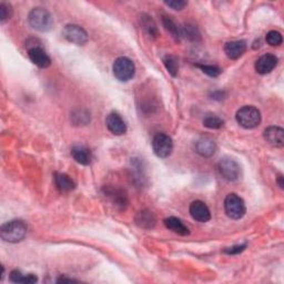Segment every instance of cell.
Masks as SVG:
<instances>
[{
    "instance_id": "6da1fadb",
    "label": "cell",
    "mask_w": 284,
    "mask_h": 284,
    "mask_svg": "<svg viewBox=\"0 0 284 284\" xmlns=\"http://www.w3.org/2000/svg\"><path fill=\"white\" fill-rule=\"evenodd\" d=\"M27 224L22 220H11L6 222L0 228V236L5 242L18 243L22 241L27 235Z\"/></svg>"
},
{
    "instance_id": "7a4b0ae2",
    "label": "cell",
    "mask_w": 284,
    "mask_h": 284,
    "mask_svg": "<svg viewBox=\"0 0 284 284\" xmlns=\"http://www.w3.org/2000/svg\"><path fill=\"white\" fill-rule=\"evenodd\" d=\"M28 21L34 29L40 32H47L54 27V18L50 12L41 7L34 8L28 16Z\"/></svg>"
},
{
    "instance_id": "3957f363",
    "label": "cell",
    "mask_w": 284,
    "mask_h": 284,
    "mask_svg": "<svg viewBox=\"0 0 284 284\" xmlns=\"http://www.w3.org/2000/svg\"><path fill=\"white\" fill-rule=\"evenodd\" d=\"M239 125L244 129H254L259 127L262 121L261 112L253 106H244L239 109L235 114Z\"/></svg>"
},
{
    "instance_id": "277c9868",
    "label": "cell",
    "mask_w": 284,
    "mask_h": 284,
    "mask_svg": "<svg viewBox=\"0 0 284 284\" xmlns=\"http://www.w3.org/2000/svg\"><path fill=\"white\" fill-rule=\"evenodd\" d=\"M224 210L227 216L233 220H240L247 212L243 199L235 193H230L224 199Z\"/></svg>"
},
{
    "instance_id": "5b68a950",
    "label": "cell",
    "mask_w": 284,
    "mask_h": 284,
    "mask_svg": "<svg viewBox=\"0 0 284 284\" xmlns=\"http://www.w3.org/2000/svg\"><path fill=\"white\" fill-rule=\"evenodd\" d=\"M113 75L121 82H127L131 80L135 74V66L131 59L127 57H119L115 59L113 66Z\"/></svg>"
},
{
    "instance_id": "8992f818",
    "label": "cell",
    "mask_w": 284,
    "mask_h": 284,
    "mask_svg": "<svg viewBox=\"0 0 284 284\" xmlns=\"http://www.w3.org/2000/svg\"><path fill=\"white\" fill-rule=\"evenodd\" d=\"M152 149L154 154L159 158H168L173 151V141L170 135L159 132L153 137Z\"/></svg>"
},
{
    "instance_id": "52a82bcc",
    "label": "cell",
    "mask_w": 284,
    "mask_h": 284,
    "mask_svg": "<svg viewBox=\"0 0 284 284\" xmlns=\"http://www.w3.org/2000/svg\"><path fill=\"white\" fill-rule=\"evenodd\" d=\"M219 171L228 181H236L241 176V168L234 159L225 157L219 162Z\"/></svg>"
},
{
    "instance_id": "ba28073f",
    "label": "cell",
    "mask_w": 284,
    "mask_h": 284,
    "mask_svg": "<svg viewBox=\"0 0 284 284\" xmlns=\"http://www.w3.org/2000/svg\"><path fill=\"white\" fill-rule=\"evenodd\" d=\"M62 35L69 42L75 43L77 46H83V44L88 42L89 39L87 31L82 27H80L79 25L75 23L67 25L66 27L63 28Z\"/></svg>"
},
{
    "instance_id": "9c48e42d",
    "label": "cell",
    "mask_w": 284,
    "mask_h": 284,
    "mask_svg": "<svg viewBox=\"0 0 284 284\" xmlns=\"http://www.w3.org/2000/svg\"><path fill=\"white\" fill-rule=\"evenodd\" d=\"M103 195L106 196V198H108L110 201L117 206L119 210H126L128 206V197L127 193L121 190L119 188H114V186L111 185H106L103 186L102 189Z\"/></svg>"
},
{
    "instance_id": "30bf717a",
    "label": "cell",
    "mask_w": 284,
    "mask_h": 284,
    "mask_svg": "<svg viewBox=\"0 0 284 284\" xmlns=\"http://www.w3.org/2000/svg\"><path fill=\"white\" fill-rule=\"evenodd\" d=\"M190 215L193 218V220H196L198 222L201 223H205L210 221L211 219V212L203 201H200V200H197V201H193L190 204Z\"/></svg>"
},
{
    "instance_id": "8fae6325",
    "label": "cell",
    "mask_w": 284,
    "mask_h": 284,
    "mask_svg": "<svg viewBox=\"0 0 284 284\" xmlns=\"http://www.w3.org/2000/svg\"><path fill=\"white\" fill-rule=\"evenodd\" d=\"M279 59L273 54H266L261 56L255 62V71L260 75H268L272 73L274 68L277 66Z\"/></svg>"
},
{
    "instance_id": "7c38bea8",
    "label": "cell",
    "mask_w": 284,
    "mask_h": 284,
    "mask_svg": "<svg viewBox=\"0 0 284 284\" xmlns=\"http://www.w3.org/2000/svg\"><path fill=\"white\" fill-rule=\"evenodd\" d=\"M28 56L31 62L39 68L46 69L51 64L50 57L40 46H32L28 49Z\"/></svg>"
},
{
    "instance_id": "4fadbf2b",
    "label": "cell",
    "mask_w": 284,
    "mask_h": 284,
    "mask_svg": "<svg viewBox=\"0 0 284 284\" xmlns=\"http://www.w3.org/2000/svg\"><path fill=\"white\" fill-rule=\"evenodd\" d=\"M108 130L114 135H122L127 132V125L121 115L117 112H111L106 119Z\"/></svg>"
},
{
    "instance_id": "5bb4252c",
    "label": "cell",
    "mask_w": 284,
    "mask_h": 284,
    "mask_svg": "<svg viewBox=\"0 0 284 284\" xmlns=\"http://www.w3.org/2000/svg\"><path fill=\"white\" fill-rule=\"evenodd\" d=\"M196 151L203 158H210L217 151V145L213 139L202 137L196 142Z\"/></svg>"
},
{
    "instance_id": "9a60e30c",
    "label": "cell",
    "mask_w": 284,
    "mask_h": 284,
    "mask_svg": "<svg viewBox=\"0 0 284 284\" xmlns=\"http://www.w3.org/2000/svg\"><path fill=\"white\" fill-rule=\"evenodd\" d=\"M263 137L274 147H283L284 145V130L281 127L272 126L267 128L263 132Z\"/></svg>"
},
{
    "instance_id": "2e32d148",
    "label": "cell",
    "mask_w": 284,
    "mask_h": 284,
    "mask_svg": "<svg viewBox=\"0 0 284 284\" xmlns=\"http://www.w3.org/2000/svg\"><path fill=\"white\" fill-rule=\"evenodd\" d=\"M247 51V42L244 40H234L227 42L224 46V53L232 60H236Z\"/></svg>"
},
{
    "instance_id": "e0dca14e",
    "label": "cell",
    "mask_w": 284,
    "mask_h": 284,
    "mask_svg": "<svg viewBox=\"0 0 284 284\" xmlns=\"http://www.w3.org/2000/svg\"><path fill=\"white\" fill-rule=\"evenodd\" d=\"M135 223H137L142 229L150 230L156 227L157 219L156 216L153 215V212H151L148 209H145V210H141L137 215V217H135Z\"/></svg>"
},
{
    "instance_id": "ac0fdd59",
    "label": "cell",
    "mask_w": 284,
    "mask_h": 284,
    "mask_svg": "<svg viewBox=\"0 0 284 284\" xmlns=\"http://www.w3.org/2000/svg\"><path fill=\"white\" fill-rule=\"evenodd\" d=\"M71 156H73L76 162L82 165H89L92 160L91 151L83 146H75L71 149Z\"/></svg>"
},
{
    "instance_id": "d6986e66",
    "label": "cell",
    "mask_w": 284,
    "mask_h": 284,
    "mask_svg": "<svg viewBox=\"0 0 284 284\" xmlns=\"http://www.w3.org/2000/svg\"><path fill=\"white\" fill-rule=\"evenodd\" d=\"M163 223L167 229H169L170 231L174 232V233H177L179 235L185 236V235L190 234L189 228L186 227V225L181 220H180V219H178L176 217H169V218L164 219Z\"/></svg>"
},
{
    "instance_id": "ffe728a7",
    "label": "cell",
    "mask_w": 284,
    "mask_h": 284,
    "mask_svg": "<svg viewBox=\"0 0 284 284\" xmlns=\"http://www.w3.org/2000/svg\"><path fill=\"white\" fill-rule=\"evenodd\" d=\"M54 179H55L56 186L62 192L73 191L76 188V183L74 182V180L71 179L69 176H67L66 173L55 172Z\"/></svg>"
},
{
    "instance_id": "44dd1931",
    "label": "cell",
    "mask_w": 284,
    "mask_h": 284,
    "mask_svg": "<svg viewBox=\"0 0 284 284\" xmlns=\"http://www.w3.org/2000/svg\"><path fill=\"white\" fill-rule=\"evenodd\" d=\"M140 23H141V27L146 31V34L149 36L150 38H157L159 35V31H158V27L156 22H154L153 19L148 16V15H142L140 18Z\"/></svg>"
},
{
    "instance_id": "7402d4cb",
    "label": "cell",
    "mask_w": 284,
    "mask_h": 284,
    "mask_svg": "<svg viewBox=\"0 0 284 284\" xmlns=\"http://www.w3.org/2000/svg\"><path fill=\"white\" fill-rule=\"evenodd\" d=\"M9 280L12 283L32 284L38 281V277L35 274H22L19 270H12L9 274Z\"/></svg>"
},
{
    "instance_id": "603a6c76",
    "label": "cell",
    "mask_w": 284,
    "mask_h": 284,
    "mask_svg": "<svg viewBox=\"0 0 284 284\" xmlns=\"http://www.w3.org/2000/svg\"><path fill=\"white\" fill-rule=\"evenodd\" d=\"M162 22H163L165 30L170 32V35L172 36L173 39L176 41H180V39H181V37H182L181 28H179V26L174 22L173 19L169 16H163Z\"/></svg>"
},
{
    "instance_id": "cb8c5ba5",
    "label": "cell",
    "mask_w": 284,
    "mask_h": 284,
    "mask_svg": "<svg viewBox=\"0 0 284 284\" xmlns=\"http://www.w3.org/2000/svg\"><path fill=\"white\" fill-rule=\"evenodd\" d=\"M90 112L86 109H77L71 113V121L75 126H86L90 122Z\"/></svg>"
},
{
    "instance_id": "d4e9b609",
    "label": "cell",
    "mask_w": 284,
    "mask_h": 284,
    "mask_svg": "<svg viewBox=\"0 0 284 284\" xmlns=\"http://www.w3.org/2000/svg\"><path fill=\"white\" fill-rule=\"evenodd\" d=\"M181 35H182V37L184 36L186 39H189L190 41H193V42L201 40V36H200V32H199L198 28L192 23H185L183 26V27L181 28Z\"/></svg>"
},
{
    "instance_id": "484cf974",
    "label": "cell",
    "mask_w": 284,
    "mask_h": 284,
    "mask_svg": "<svg viewBox=\"0 0 284 284\" xmlns=\"http://www.w3.org/2000/svg\"><path fill=\"white\" fill-rule=\"evenodd\" d=\"M164 67L172 77H177L179 73V60L176 56L168 55L163 58Z\"/></svg>"
},
{
    "instance_id": "4316f807",
    "label": "cell",
    "mask_w": 284,
    "mask_h": 284,
    "mask_svg": "<svg viewBox=\"0 0 284 284\" xmlns=\"http://www.w3.org/2000/svg\"><path fill=\"white\" fill-rule=\"evenodd\" d=\"M223 125H224V121L221 118H219L217 115H213V114L206 115V117L203 119V126L209 129H220L223 127Z\"/></svg>"
},
{
    "instance_id": "83f0119b",
    "label": "cell",
    "mask_w": 284,
    "mask_h": 284,
    "mask_svg": "<svg viewBox=\"0 0 284 284\" xmlns=\"http://www.w3.org/2000/svg\"><path fill=\"white\" fill-rule=\"evenodd\" d=\"M12 14H14V10H12L10 4L7 3L0 4V22L5 23L6 21H8L12 17Z\"/></svg>"
},
{
    "instance_id": "f1b7e54d",
    "label": "cell",
    "mask_w": 284,
    "mask_h": 284,
    "mask_svg": "<svg viewBox=\"0 0 284 284\" xmlns=\"http://www.w3.org/2000/svg\"><path fill=\"white\" fill-rule=\"evenodd\" d=\"M266 39H267V42L270 44V46H272V47L280 46V44H282V41H283L282 35L276 30L269 31L267 34Z\"/></svg>"
},
{
    "instance_id": "f546056e",
    "label": "cell",
    "mask_w": 284,
    "mask_h": 284,
    "mask_svg": "<svg viewBox=\"0 0 284 284\" xmlns=\"http://www.w3.org/2000/svg\"><path fill=\"white\" fill-rule=\"evenodd\" d=\"M197 67L202 70V73L208 75L211 78H217L221 75L222 70L217 66H211V64H197Z\"/></svg>"
},
{
    "instance_id": "4dcf8cb0",
    "label": "cell",
    "mask_w": 284,
    "mask_h": 284,
    "mask_svg": "<svg viewBox=\"0 0 284 284\" xmlns=\"http://www.w3.org/2000/svg\"><path fill=\"white\" fill-rule=\"evenodd\" d=\"M165 5L173 10H182L188 3L183 2V0H176V2H165Z\"/></svg>"
},
{
    "instance_id": "1f68e13d",
    "label": "cell",
    "mask_w": 284,
    "mask_h": 284,
    "mask_svg": "<svg viewBox=\"0 0 284 284\" xmlns=\"http://www.w3.org/2000/svg\"><path fill=\"white\" fill-rule=\"evenodd\" d=\"M247 248V244H241V245H234V247H231L224 250V253L227 254H239L243 252V251Z\"/></svg>"
},
{
    "instance_id": "d6a6232c",
    "label": "cell",
    "mask_w": 284,
    "mask_h": 284,
    "mask_svg": "<svg viewBox=\"0 0 284 284\" xmlns=\"http://www.w3.org/2000/svg\"><path fill=\"white\" fill-rule=\"evenodd\" d=\"M212 97H215L213 99H223V92L222 91H217V92H213L212 93Z\"/></svg>"
},
{
    "instance_id": "836d02e7",
    "label": "cell",
    "mask_w": 284,
    "mask_h": 284,
    "mask_svg": "<svg viewBox=\"0 0 284 284\" xmlns=\"http://www.w3.org/2000/svg\"><path fill=\"white\" fill-rule=\"evenodd\" d=\"M58 283H64V282H77L76 280H73V279H67V277H60V279H58L57 280Z\"/></svg>"
},
{
    "instance_id": "e575fe53",
    "label": "cell",
    "mask_w": 284,
    "mask_h": 284,
    "mask_svg": "<svg viewBox=\"0 0 284 284\" xmlns=\"http://www.w3.org/2000/svg\"><path fill=\"white\" fill-rule=\"evenodd\" d=\"M277 183H279V186L281 189L284 188V183H283V176H279V178H277Z\"/></svg>"
}]
</instances>
